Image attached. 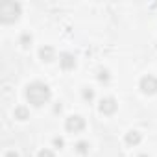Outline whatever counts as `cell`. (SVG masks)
<instances>
[{"instance_id":"cell-1","label":"cell","mask_w":157,"mask_h":157,"mask_svg":"<svg viewBox=\"0 0 157 157\" xmlns=\"http://www.w3.org/2000/svg\"><path fill=\"white\" fill-rule=\"evenodd\" d=\"M26 98L32 105L41 107L50 100V87L43 82H33L26 87Z\"/></svg>"},{"instance_id":"cell-2","label":"cell","mask_w":157,"mask_h":157,"mask_svg":"<svg viewBox=\"0 0 157 157\" xmlns=\"http://www.w3.org/2000/svg\"><path fill=\"white\" fill-rule=\"evenodd\" d=\"M21 15V4L13 2V0H6V2L0 4V21L4 24L15 22Z\"/></svg>"},{"instance_id":"cell-3","label":"cell","mask_w":157,"mask_h":157,"mask_svg":"<svg viewBox=\"0 0 157 157\" xmlns=\"http://www.w3.org/2000/svg\"><path fill=\"white\" fill-rule=\"evenodd\" d=\"M139 89L144 93V94H155L157 93V78L148 74L144 78H140V82H139Z\"/></svg>"},{"instance_id":"cell-4","label":"cell","mask_w":157,"mask_h":157,"mask_svg":"<svg viewBox=\"0 0 157 157\" xmlns=\"http://www.w3.org/2000/svg\"><path fill=\"white\" fill-rule=\"evenodd\" d=\"M65 128H67V131H70V133H78V131H82V129L85 128V120H83L80 115H72V117H68V118L65 120Z\"/></svg>"},{"instance_id":"cell-5","label":"cell","mask_w":157,"mask_h":157,"mask_svg":"<svg viewBox=\"0 0 157 157\" xmlns=\"http://www.w3.org/2000/svg\"><path fill=\"white\" fill-rule=\"evenodd\" d=\"M100 111L104 113V115H113L115 111H117V100L115 98H111V96H107V98H104L102 102H100Z\"/></svg>"},{"instance_id":"cell-6","label":"cell","mask_w":157,"mask_h":157,"mask_svg":"<svg viewBox=\"0 0 157 157\" xmlns=\"http://www.w3.org/2000/svg\"><path fill=\"white\" fill-rule=\"evenodd\" d=\"M59 65H61V68L63 70H70V68H74L76 67V57L72 56V54H61V57H59Z\"/></svg>"},{"instance_id":"cell-7","label":"cell","mask_w":157,"mask_h":157,"mask_svg":"<svg viewBox=\"0 0 157 157\" xmlns=\"http://www.w3.org/2000/svg\"><path fill=\"white\" fill-rule=\"evenodd\" d=\"M54 56H56V50L52 48V46H48V44H44V46H41L39 48V57L43 59V61H52L54 59Z\"/></svg>"},{"instance_id":"cell-8","label":"cell","mask_w":157,"mask_h":157,"mask_svg":"<svg viewBox=\"0 0 157 157\" xmlns=\"http://www.w3.org/2000/svg\"><path fill=\"white\" fill-rule=\"evenodd\" d=\"M140 133L139 131H128L126 133V137H124V140H126V144L128 146H137L139 142H140Z\"/></svg>"},{"instance_id":"cell-9","label":"cell","mask_w":157,"mask_h":157,"mask_svg":"<svg viewBox=\"0 0 157 157\" xmlns=\"http://www.w3.org/2000/svg\"><path fill=\"white\" fill-rule=\"evenodd\" d=\"M15 118L26 120V118H30V111H28L24 105H19V107H15Z\"/></svg>"},{"instance_id":"cell-10","label":"cell","mask_w":157,"mask_h":157,"mask_svg":"<svg viewBox=\"0 0 157 157\" xmlns=\"http://www.w3.org/2000/svg\"><path fill=\"white\" fill-rule=\"evenodd\" d=\"M76 151H78V153H82V155H85V153L89 151V144H87L85 140H80V142L76 144Z\"/></svg>"},{"instance_id":"cell-11","label":"cell","mask_w":157,"mask_h":157,"mask_svg":"<svg viewBox=\"0 0 157 157\" xmlns=\"http://www.w3.org/2000/svg\"><path fill=\"white\" fill-rule=\"evenodd\" d=\"M83 98H85L87 102H91V100L94 98V91H93L91 87H85V89H83Z\"/></svg>"},{"instance_id":"cell-12","label":"cell","mask_w":157,"mask_h":157,"mask_svg":"<svg viewBox=\"0 0 157 157\" xmlns=\"http://www.w3.org/2000/svg\"><path fill=\"white\" fill-rule=\"evenodd\" d=\"M30 43H32V35L30 33H22L21 35V44L22 46H30Z\"/></svg>"},{"instance_id":"cell-13","label":"cell","mask_w":157,"mask_h":157,"mask_svg":"<svg viewBox=\"0 0 157 157\" xmlns=\"http://www.w3.org/2000/svg\"><path fill=\"white\" fill-rule=\"evenodd\" d=\"M98 80H100V82H107V80H109V70L102 68V70L98 72Z\"/></svg>"},{"instance_id":"cell-14","label":"cell","mask_w":157,"mask_h":157,"mask_svg":"<svg viewBox=\"0 0 157 157\" xmlns=\"http://www.w3.org/2000/svg\"><path fill=\"white\" fill-rule=\"evenodd\" d=\"M37 157H54V151H52V150H46V148H44V150H41V151L37 153Z\"/></svg>"},{"instance_id":"cell-15","label":"cell","mask_w":157,"mask_h":157,"mask_svg":"<svg viewBox=\"0 0 157 157\" xmlns=\"http://www.w3.org/2000/svg\"><path fill=\"white\" fill-rule=\"evenodd\" d=\"M54 146H56V148H63V146H65V140H63L61 137H56V139H54Z\"/></svg>"},{"instance_id":"cell-16","label":"cell","mask_w":157,"mask_h":157,"mask_svg":"<svg viewBox=\"0 0 157 157\" xmlns=\"http://www.w3.org/2000/svg\"><path fill=\"white\" fill-rule=\"evenodd\" d=\"M6 157H19V153L13 151V150H10V151H6Z\"/></svg>"},{"instance_id":"cell-17","label":"cell","mask_w":157,"mask_h":157,"mask_svg":"<svg viewBox=\"0 0 157 157\" xmlns=\"http://www.w3.org/2000/svg\"><path fill=\"white\" fill-rule=\"evenodd\" d=\"M139 157H148V155H146V153H140V155H139Z\"/></svg>"}]
</instances>
